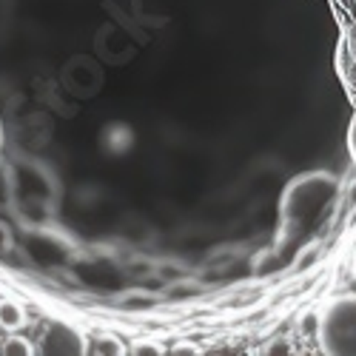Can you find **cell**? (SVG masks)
I'll use <instances>...</instances> for the list:
<instances>
[{
  "label": "cell",
  "mask_w": 356,
  "mask_h": 356,
  "mask_svg": "<svg viewBox=\"0 0 356 356\" xmlns=\"http://www.w3.org/2000/svg\"><path fill=\"white\" fill-rule=\"evenodd\" d=\"M337 197H339V180L328 171H308L291 180L280 202L285 234L293 236L308 234L314 225H319L328 217Z\"/></svg>",
  "instance_id": "1"
},
{
  "label": "cell",
  "mask_w": 356,
  "mask_h": 356,
  "mask_svg": "<svg viewBox=\"0 0 356 356\" xmlns=\"http://www.w3.org/2000/svg\"><path fill=\"white\" fill-rule=\"evenodd\" d=\"M316 339L331 356H356V296H339L322 311Z\"/></svg>",
  "instance_id": "2"
},
{
  "label": "cell",
  "mask_w": 356,
  "mask_h": 356,
  "mask_svg": "<svg viewBox=\"0 0 356 356\" xmlns=\"http://www.w3.org/2000/svg\"><path fill=\"white\" fill-rule=\"evenodd\" d=\"M86 348L88 345H86L83 334L63 322H51L43 334V345H40V350L51 353V356H77V353H86Z\"/></svg>",
  "instance_id": "3"
},
{
  "label": "cell",
  "mask_w": 356,
  "mask_h": 356,
  "mask_svg": "<svg viewBox=\"0 0 356 356\" xmlns=\"http://www.w3.org/2000/svg\"><path fill=\"white\" fill-rule=\"evenodd\" d=\"M0 325H3L6 331L23 328V325H26V311H23L17 302L3 300V302H0Z\"/></svg>",
  "instance_id": "4"
},
{
  "label": "cell",
  "mask_w": 356,
  "mask_h": 356,
  "mask_svg": "<svg viewBox=\"0 0 356 356\" xmlns=\"http://www.w3.org/2000/svg\"><path fill=\"white\" fill-rule=\"evenodd\" d=\"M86 350H92V353H111V356H123L126 353V348L117 342L114 337H100V339H95V345H88Z\"/></svg>",
  "instance_id": "5"
},
{
  "label": "cell",
  "mask_w": 356,
  "mask_h": 356,
  "mask_svg": "<svg viewBox=\"0 0 356 356\" xmlns=\"http://www.w3.org/2000/svg\"><path fill=\"white\" fill-rule=\"evenodd\" d=\"M0 353H6V356H32V353H35V348L29 345V339L12 337V339H6V342H3Z\"/></svg>",
  "instance_id": "6"
},
{
  "label": "cell",
  "mask_w": 356,
  "mask_h": 356,
  "mask_svg": "<svg viewBox=\"0 0 356 356\" xmlns=\"http://www.w3.org/2000/svg\"><path fill=\"white\" fill-rule=\"evenodd\" d=\"M131 353H134V356H160V353H163V348H160V345H154V342H140V345H134V348H131Z\"/></svg>",
  "instance_id": "7"
},
{
  "label": "cell",
  "mask_w": 356,
  "mask_h": 356,
  "mask_svg": "<svg viewBox=\"0 0 356 356\" xmlns=\"http://www.w3.org/2000/svg\"><path fill=\"white\" fill-rule=\"evenodd\" d=\"M174 356H200V345H191V342H180L171 348Z\"/></svg>",
  "instance_id": "8"
},
{
  "label": "cell",
  "mask_w": 356,
  "mask_h": 356,
  "mask_svg": "<svg viewBox=\"0 0 356 356\" xmlns=\"http://www.w3.org/2000/svg\"><path fill=\"white\" fill-rule=\"evenodd\" d=\"M291 350H293V348H291L288 339H277L274 345H268V353H271V356H277V353H291Z\"/></svg>",
  "instance_id": "9"
},
{
  "label": "cell",
  "mask_w": 356,
  "mask_h": 356,
  "mask_svg": "<svg viewBox=\"0 0 356 356\" xmlns=\"http://www.w3.org/2000/svg\"><path fill=\"white\" fill-rule=\"evenodd\" d=\"M348 143H350V154H353V163H356V117H353V126H350V137H348Z\"/></svg>",
  "instance_id": "10"
},
{
  "label": "cell",
  "mask_w": 356,
  "mask_h": 356,
  "mask_svg": "<svg viewBox=\"0 0 356 356\" xmlns=\"http://www.w3.org/2000/svg\"><path fill=\"white\" fill-rule=\"evenodd\" d=\"M0 148H3V126H0Z\"/></svg>",
  "instance_id": "11"
},
{
  "label": "cell",
  "mask_w": 356,
  "mask_h": 356,
  "mask_svg": "<svg viewBox=\"0 0 356 356\" xmlns=\"http://www.w3.org/2000/svg\"><path fill=\"white\" fill-rule=\"evenodd\" d=\"M353 277H356V259H353Z\"/></svg>",
  "instance_id": "12"
}]
</instances>
